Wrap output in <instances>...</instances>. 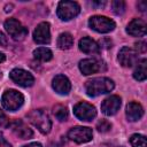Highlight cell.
<instances>
[{
	"label": "cell",
	"mask_w": 147,
	"mask_h": 147,
	"mask_svg": "<svg viewBox=\"0 0 147 147\" xmlns=\"http://www.w3.org/2000/svg\"><path fill=\"white\" fill-rule=\"evenodd\" d=\"M0 147H11L5 139H3V137L0 134Z\"/></svg>",
	"instance_id": "4dcf8cb0"
},
{
	"label": "cell",
	"mask_w": 147,
	"mask_h": 147,
	"mask_svg": "<svg viewBox=\"0 0 147 147\" xmlns=\"http://www.w3.org/2000/svg\"><path fill=\"white\" fill-rule=\"evenodd\" d=\"M23 147H42L39 142H32V144H29V145H25Z\"/></svg>",
	"instance_id": "1f68e13d"
},
{
	"label": "cell",
	"mask_w": 147,
	"mask_h": 147,
	"mask_svg": "<svg viewBox=\"0 0 147 147\" xmlns=\"http://www.w3.org/2000/svg\"><path fill=\"white\" fill-rule=\"evenodd\" d=\"M48 147H60V146H59L57 144H51V145H49Z\"/></svg>",
	"instance_id": "e575fe53"
},
{
	"label": "cell",
	"mask_w": 147,
	"mask_h": 147,
	"mask_svg": "<svg viewBox=\"0 0 147 147\" xmlns=\"http://www.w3.org/2000/svg\"><path fill=\"white\" fill-rule=\"evenodd\" d=\"M23 101H24L23 95L20 92H17L16 90H7L1 98L3 108L9 111L17 110L23 105Z\"/></svg>",
	"instance_id": "3957f363"
},
{
	"label": "cell",
	"mask_w": 147,
	"mask_h": 147,
	"mask_svg": "<svg viewBox=\"0 0 147 147\" xmlns=\"http://www.w3.org/2000/svg\"><path fill=\"white\" fill-rule=\"evenodd\" d=\"M11 8H13V6H11V5H7V6H6L5 11H7V13H8V11H10V10H11Z\"/></svg>",
	"instance_id": "d6a6232c"
},
{
	"label": "cell",
	"mask_w": 147,
	"mask_h": 147,
	"mask_svg": "<svg viewBox=\"0 0 147 147\" xmlns=\"http://www.w3.org/2000/svg\"><path fill=\"white\" fill-rule=\"evenodd\" d=\"M91 5H92V6H94V7L102 8V7H105L106 1H92V2H91Z\"/></svg>",
	"instance_id": "f546056e"
},
{
	"label": "cell",
	"mask_w": 147,
	"mask_h": 147,
	"mask_svg": "<svg viewBox=\"0 0 147 147\" xmlns=\"http://www.w3.org/2000/svg\"><path fill=\"white\" fill-rule=\"evenodd\" d=\"M5 29L15 40H22L28 34V30L15 18L7 20L5 22Z\"/></svg>",
	"instance_id": "9c48e42d"
},
{
	"label": "cell",
	"mask_w": 147,
	"mask_h": 147,
	"mask_svg": "<svg viewBox=\"0 0 147 147\" xmlns=\"http://www.w3.org/2000/svg\"><path fill=\"white\" fill-rule=\"evenodd\" d=\"M110 127H111V124H110L108 121H106V119H101V121H99L98 124H96V129H98L100 132H107V131L110 130Z\"/></svg>",
	"instance_id": "d4e9b609"
},
{
	"label": "cell",
	"mask_w": 147,
	"mask_h": 147,
	"mask_svg": "<svg viewBox=\"0 0 147 147\" xmlns=\"http://www.w3.org/2000/svg\"><path fill=\"white\" fill-rule=\"evenodd\" d=\"M53 115L59 119V121H65L68 118V110L64 106L62 105H56L53 107Z\"/></svg>",
	"instance_id": "7402d4cb"
},
{
	"label": "cell",
	"mask_w": 147,
	"mask_h": 147,
	"mask_svg": "<svg viewBox=\"0 0 147 147\" xmlns=\"http://www.w3.org/2000/svg\"><path fill=\"white\" fill-rule=\"evenodd\" d=\"M136 49L138 53H145L146 52V42L144 40L136 42Z\"/></svg>",
	"instance_id": "4316f807"
},
{
	"label": "cell",
	"mask_w": 147,
	"mask_h": 147,
	"mask_svg": "<svg viewBox=\"0 0 147 147\" xmlns=\"http://www.w3.org/2000/svg\"><path fill=\"white\" fill-rule=\"evenodd\" d=\"M130 142L132 147H147L146 137L142 134H133L130 138Z\"/></svg>",
	"instance_id": "603a6c76"
},
{
	"label": "cell",
	"mask_w": 147,
	"mask_h": 147,
	"mask_svg": "<svg viewBox=\"0 0 147 147\" xmlns=\"http://www.w3.org/2000/svg\"><path fill=\"white\" fill-rule=\"evenodd\" d=\"M80 11V7L75 1H61L57 6V16L62 21H69L76 17Z\"/></svg>",
	"instance_id": "277c9868"
},
{
	"label": "cell",
	"mask_w": 147,
	"mask_h": 147,
	"mask_svg": "<svg viewBox=\"0 0 147 147\" xmlns=\"http://www.w3.org/2000/svg\"><path fill=\"white\" fill-rule=\"evenodd\" d=\"M118 62L121 65H123L125 68H130V67L137 64V62H138L137 52H134L130 47L121 48V51L118 53Z\"/></svg>",
	"instance_id": "7c38bea8"
},
{
	"label": "cell",
	"mask_w": 147,
	"mask_h": 147,
	"mask_svg": "<svg viewBox=\"0 0 147 147\" xmlns=\"http://www.w3.org/2000/svg\"><path fill=\"white\" fill-rule=\"evenodd\" d=\"M9 76H10V78H11V80L14 83H16L17 85L23 86V87L31 86L34 83L33 76L30 72H28V71H25L23 69H14V70H11Z\"/></svg>",
	"instance_id": "30bf717a"
},
{
	"label": "cell",
	"mask_w": 147,
	"mask_h": 147,
	"mask_svg": "<svg viewBox=\"0 0 147 147\" xmlns=\"http://www.w3.org/2000/svg\"><path fill=\"white\" fill-rule=\"evenodd\" d=\"M7 44H8L7 37L2 32H0V46H7Z\"/></svg>",
	"instance_id": "83f0119b"
},
{
	"label": "cell",
	"mask_w": 147,
	"mask_h": 147,
	"mask_svg": "<svg viewBox=\"0 0 147 147\" xmlns=\"http://www.w3.org/2000/svg\"><path fill=\"white\" fill-rule=\"evenodd\" d=\"M9 126L11 127L13 132L21 139H30L33 134L32 130L21 121H14L13 123H9Z\"/></svg>",
	"instance_id": "2e32d148"
},
{
	"label": "cell",
	"mask_w": 147,
	"mask_h": 147,
	"mask_svg": "<svg viewBox=\"0 0 147 147\" xmlns=\"http://www.w3.org/2000/svg\"><path fill=\"white\" fill-rule=\"evenodd\" d=\"M68 137L70 140L77 144H84L92 139L93 132H92V129L87 126H75L69 130Z\"/></svg>",
	"instance_id": "52a82bcc"
},
{
	"label": "cell",
	"mask_w": 147,
	"mask_h": 147,
	"mask_svg": "<svg viewBox=\"0 0 147 147\" xmlns=\"http://www.w3.org/2000/svg\"><path fill=\"white\" fill-rule=\"evenodd\" d=\"M88 25L92 30L100 32V33H107L115 29V22L106 16H93L88 21Z\"/></svg>",
	"instance_id": "5b68a950"
},
{
	"label": "cell",
	"mask_w": 147,
	"mask_h": 147,
	"mask_svg": "<svg viewBox=\"0 0 147 147\" xmlns=\"http://www.w3.org/2000/svg\"><path fill=\"white\" fill-rule=\"evenodd\" d=\"M52 85H53V88L55 90V92L59 93V94H62V95L68 94L70 92V90H71L70 80L63 75L55 76L54 79H53Z\"/></svg>",
	"instance_id": "5bb4252c"
},
{
	"label": "cell",
	"mask_w": 147,
	"mask_h": 147,
	"mask_svg": "<svg viewBox=\"0 0 147 147\" xmlns=\"http://www.w3.org/2000/svg\"><path fill=\"white\" fill-rule=\"evenodd\" d=\"M144 115V108L138 102H130L126 106V117L131 122L140 119Z\"/></svg>",
	"instance_id": "e0dca14e"
},
{
	"label": "cell",
	"mask_w": 147,
	"mask_h": 147,
	"mask_svg": "<svg viewBox=\"0 0 147 147\" xmlns=\"http://www.w3.org/2000/svg\"><path fill=\"white\" fill-rule=\"evenodd\" d=\"M111 7H113V10H114L115 14L121 15L125 10V2L122 1V0H115V1H113Z\"/></svg>",
	"instance_id": "cb8c5ba5"
},
{
	"label": "cell",
	"mask_w": 147,
	"mask_h": 147,
	"mask_svg": "<svg viewBox=\"0 0 147 147\" xmlns=\"http://www.w3.org/2000/svg\"><path fill=\"white\" fill-rule=\"evenodd\" d=\"M0 77H1V72H0Z\"/></svg>",
	"instance_id": "d590c367"
},
{
	"label": "cell",
	"mask_w": 147,
	"mask_h": 147,
	"mask_svg": "<svg viewBox=\"0 0 147 147\" xmlns=\"http://www.w3.org/2000/svg\"><path fill=\"white\" fill-rule=\"evenodd\" d=\"M126 32L133 37H142L146 33V23L140 18H133L127 24Z\"/></svg>",
	"instance_id": "9a60e30c"
},
{
	"label": "cell",
	"mask_w": 147,
	"mask_h": 147,
	"mask_svg": "<svg viewBox=\"0 0 147 147\" xmlns=\"http://www.w3.org/2000/svg\"><path fill=\"white\" fill-rule=\"evenodd\" d=\"M74 45V38L70 33L68 32H63L57 38V46L61 49H69L71 48V46Z\"/></svg>",
	"instance_id": "d6986e66"
},
{
	"label": "cell",
	"mask_w": 147,
	"mask_h": 147,
	"mask_svg": "<svg viewBox=\"0 0 147 147\" xmlns=\"http://www.w3.org/2000/svg\"><path fill=\"white\" fill-rule=\"evenodd\" d=\"M79 49L86 54H96L99 53V46L98 44L88 38V37H84L79 40Z\"/></svg>",
	"instance_id": "ac0fdd59"
},
{
	"label": "cell",
	"mask_w": 147,
	"mask_h": 147,
	"mask_svg": "<svg viewBox=\"0 0 147 147\" xmlns=\"http://www.w3.org/2000/svg\"><path fill=\"white\" fill-rule=\"evenodd\" d=\"M74 114L78 119L88 122L96 116V110L94 106L87 102H79L74 107Z\"/></svg>",
	"instance_id": "ba28073f"
},
{
	"label": "cell",
	"mask_w": 147,
	"mask_h": 147,
	"mask_svg": "<svg viewBox=\"0 0 147 147\" xmlns=\"http://www.w3.org/2000/svg\"><path fill=\"white\" fill-rule=\"evenodd\" d=\"M9 119L8 117L6 116V114L0 109V127H7L9 126Z\"/></svg>",
	"instance_id": "484cf974"
},
{
	"label": "cell",
	"mask_w": 147,
	"mask_h": 147,
	"mask_svg": "<svg viewBox=\"0 0 147 147\" xmlns=\"http://www.w3.org/2000/svg\"><path fill=\"white\" fill-rule=\"evenodd\" d=\"M33 40L39 45H46L51 41V30L49 23L42 22L37 25L33 31Z\"/></svg>",
	"instance_id": "8fae6325"
},
{
	"label": "cell",
	"mask_w": 147,
	"mask_h": 147,
	"mask_svg": "<svg viewBox=\"0 0 147 147\" xmlns=\"http://www.w3.org/2000/svg\"><path fill=\"white\" fill-rule=\"evenodd\" d=\"M33 56H34V59H37L41 62H46L53 57V53L51 49H48L46 47H38L37 49L33 51Z\"/></svg>",
	"instance_id": "44dd1931"
},
{
	"label": "cell",
	"mask_w": 147,
	"mask_h": 147,
	"mask_svg": "<svg viewBox=\"0 0 147 147\" xmlns=\"http://www.w3.org/2000/svg\"><path fill=\"white\" fill-rule=\"evenodd\" d=\"M5 59H6L5 54H3V53H0V63H1V62H3V61H5Z\"/></svg>",
	"instance_id": "836d02e7"
},
{
	"label": "cell",
	"mask_w": 147,
	"mask_h": 147,
	"mask_svg": "<svg viewBox=\"0 0 147 147\" xmlns=\"http://www.w3.org/2000/svg\"><path fill=\"white\" fill-rule=\"evenodd\" d=\"M28 118L41 133H48L51 131L52 122L45 110L34 109L28 114Z\"/></svg>",
	"instance_id": "7a4b0ae2"
},
{
	"label": "cell",
	"mask_w": 147,
	"mask_h": 147,
	"mask_svg": "<svg viewBox=\"0 0 147 147\" xmlns=\"http://www.w3.org/2000/svg\"><path fill=\"white\" fill-rule=\"evenodd\" d=\"M114 86L115 84L111 79L107 77H96L86 82L85 91L90 96H98L100 94H105L113 91Z\"/></svg>",
	"instance_id": "6da1fadb"
},
{
	"label": "cell",
	"mask_w": 147,
	"mask_h": 147,
	"mask_svg": "<svg viewBox=\"0 0 147 147\" xmlns=\"http://www.w3.org/2000/svg\"><path fill=\"white\" fill-rule=\"evenodd\" d=\"M137 6H138V9H139L140 11H145V10L147 9V3H146L145 1H139V2L137 3Z\"/></svg>",
	"instance_id": "f1b7e54d"
},
{
	"label": "cell",
	"mask_w": 147,
	"mask_h": 147,
	"mask_svg": "<svg viewBox=\"0 0 147 147\" xmlns=\"http://www.w3.org/2000/svg\"><path fill=\"white\" fill-rule=\"evenodd\" d=\"M121 98L117 96V95H110L108 96L107 99L103 100L102 105H101V110L105 115L107 116H111V115H115L119 107H121Z\"/></svg>",
	"instance_id": "4fadbf2b"
},
{
	"label": "cell",
	"mask_w": 147,
	"mask_h": 147,
	"mask_svg": "<svg viewBox=\"0 0 147 147\" xmlns=\"http://www.w3.org/2000/svg\"><path fill=\"white\" fill-rule=\"evenodd\" d=\"M79 70L83 75H92L106 70V65L101 60L98 59H84L79 62Z\"/></svg>",
	"instance_id": "8992f818"
},
{
	"label": "cell",
	"mask_w": 147,
	"mask_h": 147,
	"mask_svg": "<svg viewBox=\"0 0 147 147\" xmlns=\"http://www.w3.org/2000/svg\"><path fill=\"white\" fill-rule=\"evenodd\" d=\"M133 77L134 79L142 82L146 79L147 77V70H146V59H142L141 61L137 62V68L133 72Z\"/></svg>",
	"instance_id": "ffe728a7"
}]
</instances>
